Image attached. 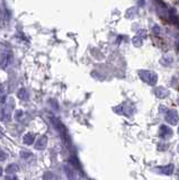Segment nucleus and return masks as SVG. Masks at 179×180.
Instances as JSON below:
<instances>
[{
  "mask_svg": "<svg viewBox=\"0 0 179 180\" xmlns=\"http://www.w3.org/2000/svg\"><path fill=\"white\" fill-rule=\"evenodd\" d=\"M13 63V53L10 51H6V52L2 53L1 55V59H0V66L1 69H7L8 66Z\"/></svg>",
  "mask_w": 179,
  "mask_h": 180,
  "instance_id": "obj_1",
  "label": "nucleus"
},
{
  "mask_svg": "<svg viewBox=\"0 0 179 180\" xmlns=\"http://www.w3.org/2000/svg\"><path fill=\"white\" fill-rule=\"evenodd\" d=\"M11 104H14L13 102H11ZM11 104H7L6 106L3 108H1L0 109V121H8L10 118V106H11Z\"/></svg>",
  "mask_w": 179,
  "mask_h": 180,
  "instance_id": "obj_2",
  "label": "nucleus"
},
{
  "mask_svg": "<svg viewBox=\"0 0 179 180\" xmlns=\"http://www.w3.org/2000/svg\"><path fill=\"white\" fill-rule=\"evenodd\" d=\"M46 144H47V138H46L45 135H42V136H39V140L36 141L35 149L36 150H44L46 146Z\"/></svg>",
  "mask_w": 179,
  "mask_h": 180,
  "instance_id": "obj_3",
  "label": "nucleus"
},
{
  "mask_svg": "<svg viewBox=\"0 0 179 180\" xmlns=\"http://www.w3.org/2000/svg\"><path fill=\"white\" fill-rule=\"evenodd\" d=\"M17 97L20 99V100H28V98H30V94H28V91H27L26 89H19L18 90V92H17Z\"/></svg>",
  "mask_w": 179,
  "mask_h": 180,
  "instance_id": "obj_4",
  "label": "nucleus"
},
{
  "mask_svg": "<svg viewBox=\"0 0 179 180\" xmlns=\"http://www.w3.org/2000/svg\"><path fill=\"white\" fill-rule=\"evenodd\" d=\"M34 140H35V135L33 134V133H27L24 136V143L28 144V145H31L34 142Z\"/></svg>",
  "mask_w": 179,
  "mask_h": 180,
  "instance_id": "obj_5",
  "label": "nucleus"
},
{
  "mask_svg": "<svg viewBox=\"0 0 179 180\" xmlns=\"http://www.w3.org/2000/svg\"><path fill=\"white\" fill-rule=\"evenodd\" d=\"M5 102H6V92L2 85H0V104H5Z\"/></svg>",
  "mask_w": 179,
  "mask_h": 180,
  "instance_id": "obj_6",
  "label": "nucleus"
},
{
  "mask_svg": "<svg viewBox=\"0 0 179 180\" xmlns=\"http://www.w3.org/2000/svg\"><path fill=\"white\" fill-rule=\"evenodd\" d=\"M17 169H18V167H17L15 163H13L6 168V172L7 174H14V172H16L17 171Z\"/></svg>",
  "mask_w": 179,
  "mask_h": 180,
  "instance_id": "obj_7",
  "label": "nucleus"
},
{
  "mask_svg": "<svg viewBox=\"0 0 179 180\" xmlns=\"http://www.w3.org/2000/svg\"><path fill=\"white\" fill-rule=\"evenodd\" d=\"M6 158H7L6 152H5V151H2V149H0V161L6 160Z\"/></svg>",
  "mask_w": 179,
  "mask_h": 180,
  "instance_id": "obj_8",
  "label": "nucleus"
},
{
  "mask_svg": "<svg viewBox=\"0 0 179 180\" xmlns=\"http://www.w3.org/2000/svg\"><path fill=\"white\" fill-rule=\"evenodd\" d=\"M22 116H23V111H22V110H17L16 114H15V118H16L17 121H19Z\"/></svg>",
  "mask_w": 179,
  "mask_h": 180,
  "instance_id": "obj_9",
  "label": "nucleus"
},
{
  "mask_svg": "<svg viewBox=\"0 0 179 180\" xmlns=\"http://www.w3.org/2000/svg\"><path fill=\"white\" fill-rule=\"evenodd\" d=\"M2 174V169H0V174Z\"/></svg>",
  "mask_w": 179,
  "mask_h": 180,
  "instance_id": "obj_10",
  "label": "nucleus"
}]
</instances>
